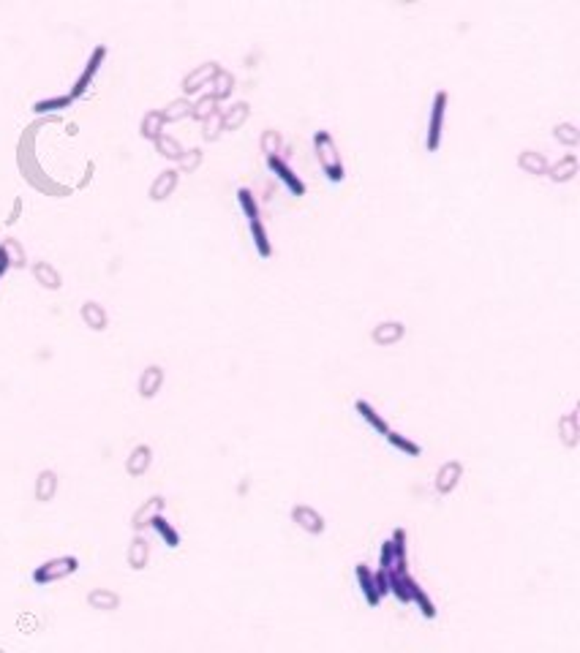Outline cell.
I'll list each match as a JSON object with an SVG mask.
<instances>
[{
    "label": "cell",
    "instance_id": "1",
    "mask_svg": "<svg viewBox=\"0 0 580 653\" xmlns=\"http://www.w3.org/2000/svg\"><path fill=\"white\" fill-rule=\"evenodd\" d=\"M237 202H240V210L243 216L248 218V229H251V237H254V245H256V253L262 259H270L273 256V245H270V234L265 229V220L259 213V205L251 194V188H237Z\"/></svg>",
    "mask_w": 580,
    "mask_h": 653
},
{
    "label": "cell",
    "instance_id": "2",
    "mask_svg": "<svg viewBox=\"0 0 580 653\" xmlns=\"http://www.w3.org/2000/svg\"><path fill=\"white\" fill-rule=\"evenodd\" d=\"M313 152H316V161H319V166H322V172L327 174L330 183H341L346 177L341 152H338L335 139H333L330 131H316L313 134Z\"/></svg>",
    "mask_w": 580,
    "mask_h": 653
},
{
    "label": "cell",
    "instance_id": "3",
    "mask_svg": "<svg viewBox=\"0 0 580 653\" xmlns=\"http://www.w3.org/2000/svg\"><path fill=\"white\" fill-rule=\"evenodd\" d=\"M76 566H79V561H76L74 555H60V558H52V561L41 564V566L33 572V580L41 582V585L63 580V577H69V575L76 572Z\"/></svg>",
    "mask_w": 580,
    "mask_h": 653
},
{
    "label": "cell",
    "instance_id": "4",
    "mask_svg": "<svg viewBox=\"0 0 580 653\" xmlns=\"http://www.w3.org/2000/svg\"><path fill=\"white\" fill-rule=\"evenodd\" d=\"M444 115H447V93L438 90V93L434 95V106H431V117H428V137H425V147H428V152H436L438 145H441Z\"/></svg>",
    "mask_w": 580,
    "mask_h": 653
},
{
    "label": "cell",
    "instance_id": "5",
    "mask_svg": "<svg viewBox=\"0 0 580 653\" xmlns=\"http://www.w3.org/2000/svg\"><path fill=\"white\" fill-rule=\"evenodd\" d=\"M267 169L287 185V191H289L291 196H305V183L294 174V169H291L281 155H270V158H267Z\"/></svg>",
    "mask_w": 580,
    "mask_h": 653
},
{
    "label": "cell",
    "instance_id": "6",
    "mask_svg": "<svg viewBox=\"0 0 580 653\" xmlns=\"http://www.w3.org/2000/svg\"><path fill=\"white\" fill-rule=\"evenodd\" d=\"M104 58H107V47L101 44V47H96V49H93V55H90V60H87V66H85V71L79 73V79L74 82L71 93H69V95H71V101H74V98H79V95L87 90V84L93 82V76H96V73H98V69H101Z\"/></svg>",
    "mask_w": 580,
    "mask_h": 653
},
{
    "label": "cell",
    "instance_id": "7",
    "mask_svg": "<svg viewBox=\"0 0 580 653\" xmlns=\"http://www.w3.org/2000/svg\"><path fill=\"white\" fill-rule=\"evenodd\" d=\"M218 69H221L218 63H202V66H197L194 71L183 79V93H186V98L194 95V93H199L202 87H208V84L213 82V76L218 73Z\"/></svg>",
    "mask_w": 580,
    "mask_h": 653
},
{
    "label": "cell",
    "instance_id": "8",
    "mask_svg": "<svg viewBox=\"0 0 580 653\" xmlns=\"http://www.w3.org/2000/svg\"><path fill=\"white\" fill-rule=\"evenodd\" d=\"M177 183H180V172H177V169H164V172H158V177H155L153 185H150V199H153V202L169 199V196L175 194Z\"/></svg>",
    "mask_w": 580,
    "mask_h": 653
},
{
    "label": "cell",
    "instance_id": "9",
    "mask_svg": "<svg viewBox=\"0 0 580 653\" xmlns=\"http://www.w3.org/2000/svg\"><path fill=\"white\" fill-rule=\"evenodd\" d=\"M548 174H550L553 183H570V180L578 174V155H575V152L561 155L553 166H548Z\"/></svg>",
    "mask_w": 580,
    "mask_h": 653
},
{
    "label": "cell",
    "instance_id": "10",
    "mask_svg": "<svg viewBox=\"0 0 580 653\" xmlns=\"http://www.w3.org/2000/svg\"><path fill=\"white\" fill-rule=\"evenodd\" d=\"M406 335V327L401 321H381L373 327V343L379 346H392Z\"/></svg>",
    "mask_w": 580,
    "mask_h": 653
},
{
    "label": "cell",
    "instance_id": "11",
    "mask_svg": "<svg viewBox=\"0 0 580 653\" xmlns=\"http://www.w3.org/2000/svg\"><path fill=\"white\" fill-rule=\"evenodd\" d=\"M291 517L300 528H305L308 534H322L324 531V517L311 507H294L291 509Z\"/></svg>",
    "mask_w": 580,
    "mask_h": 653
},
{
    "label": "cell",
    "instance_id": "12",
    "mask_svg": "<svg viewBox=\"0 0 580 653\" xmlns=\"http://www.w3.org/2000/svg\"><path fill=\"white\" fill-rule=\"evenodd\" d=\"M79 316H82V321H85L90 330H96V332L107 330V324H109V316H107V310H104L98 302H93V299H87V302L79 308Z\"/></svg>",
    "mask_w": 580,
    "mask_h": 653
},
{
    "label": "cell",
    "instance_id": "13",
    "mask_svg": "<svg viewBox=\"0 0 580 653\" xmlns=\"http://www.w3.org/2000/svg\"><path fill=\"white\" fill-rule=\"evenodd\" d=\"M460 471H463V466H460L458 460L444 463V466L438 468V477H436V490H438L441 496H447L449 490H455V485H458V479H460Z\"/></svg>",
    "mask_w": 580,
    "mask_h": 653
},
{
    "label": "cell",
    "instance_id": "14",
    "mask_svg": "<svg viewBox=\"0 0 580 653\" xmlns=\"http://www.w3.org/2000/svg\"><path fill=\"white\" fill-rule=\"evenodd\" d=\"M248 115H251V106H248L245 101L232 104L226 112H221V126H223V131H237V128L248 120Z\"/></svg>",
    "mask_w": 580,
    "mask_h": 653
},
{
    "label": "cell",
    "instance_id": "15",
    "mask_svg": "<svg viewBox=\"0 0 580 653\" xmlns=\"http://www.w3.org/2000/svg\"><path fill=\"white\" fill-rule=\"evenodd\" d=\"M161 384H164V370L158 365H150V367H145V373L140 376V395L142 398H155Z\"/></svg>",
    "mask_w": 580,
    "mask_h": 653
},
{
    "label": "cell",
    "instance_id": "16",
    "mask_svg": "<svg viewBox=\"0 0 580 653\" xmlns=\"http://www.w3.org/2000/svg\"><path fill=\"white\" fill-rule=\"evenodd\" d=\"M33 275H36V281L44 286V289L55 291L63 286V278H60V273L49 264V262H36L33 264Z\"/></svg>",
    "mask_w": 580,
    "mask_h": 653
},
{
    "label": "cell",
    "instance_id": "17",
    "mask_svg": "<svg viewBox=\"0 0 580 653\" xmlns=\"http://www.w3.org/2000/svg\"><path fill=\"white\" fill-rule=\"evenodd\" d=\"M164 115H161V109H150L145 117H142V123H140V134H142V139H150V142H155L161 134H164Z\"/></svg>",
    "mask_w": 580,
    "mask_h": 653
},
{
    "label": "cell",
    "instance_id": "18",
    "mask_svg": "<svg viewBox=\"0 0 580 653\" xmlns=\"http://www.w3.org/2000/svg\"><path fill=\"white\" fill-rule=\"evenodd\" d=\"M517 166L526 172V174H548V161L542 152H534V150H523L517 155Z\"/></svg>",
    "mask_w": 580,
    "mask_h": 653
},
{
    "label": "cell",
    "instance_id": "19",
    "mask_svg": "<svg viewBox=\"0 0 580 653\" xmlns=\"http://www.w3.org/2000/svg\"><path fill=\"white\" fill-rule=\"evenodd\" d=\"M164 512V499L161 496H153L150 501H145L142 507H140V512L134 514V528L137 531H142L145 525H150L153 523V517H158Z\"/></svg>",
    "mask_w": 580,
    "mask_h": 653
},
{
    "label": "cell",
    "instance_id": "20",
    "mask_svg": "<svg viewBox=\"0 0 580 653\" xmlns=\"http://www.w3.org/2000/svg\"><path fill=\"white\" fill-rule=\"evenodd\" d=\"M208 87H210V95H213L216 101H223V98H229L232 90H234V76L226 71V69H218V73L213 76V82H210Z\"/></svg>",
    "mask_w": 580,
    "mask_h": 653
},
{
    "label": "cell",
    "instance_id": "21",
    "mask_svg": "<svg viewBox=\"0 0 580 653\" xmlns=\"http://www.w3.org/2000/svg\"><path fill=\"white\" fill-rule=\"evenodd\" d=\"M150 460H153V452H150V446H137L134 452H131V457H129V463H126V468H129V474L131 477H142L147 468H150Z\"/></svg>",
    "mask_w": 580,
    "mask_h": 653
},
{
    "label": "cell",
    "instance_id": "22",
    "mask_svg": "<svg viewBox=\"0 0 580 653\" xmlns=\"http://www.w3.org/2000/svg\"><path fill=\"white\" fill-rule=\"evenodd\" d=\"M87 604H90L93 610H118L120 596L112 593V591H107V588H96V591H90Z\"/></svg>",
    "mask_w": 580,
    "mask_h": 653
},
{
    "label": "cell",
    "instance_id": "23",
    "mask_svg": "<svg viewBox=\"0 0 580 653\" xmlns=\"http://www.w3.org/2000/svg\"><path fill=\"white\" fill-rule=\"evenodd\" d=\"M355 575H357V582H360V591L365 593V599H368V604H379V591H376V582H373V575H370V569L368 566H357L355 569Z\"/></svg>",
    "mask_w": 580,
    "mask_h": 653
},
{
    "label": "cell",
    "instance_id": "24",
    "mask_svg": "<svg viewBox=\"0 0 580 653\" xmlns=\"http://www.w3.org/2000/svg\"><path fill=\"white\" fill-rule=\"evenodd\" d=\"M147 558H150V545L142 536H137L129 545V564H131V569H145Z\"/></svg>",
    "mask_w": 580,
    "mask_h": 653
},
{
    "label": "cell",
    "instance_id": "25",
    "mask_svg": "<svg viewBox=\"0 0 580 653\" xmlns=\"http://www.w3.org/2000/svg\"><path fill=\"white\" fill-rule=\"evenodd\" d=\"M355 409H357V414L363 417V420L368 422V425H370V428H373V431H379L381 435L390 433V425H387V422H384V420H381V417H379V414L373 411V406H370V403H365V400H357V403H355Z\"/></svg>",
    "mask_w": 580,
    "mask_h": 653
},
{
    "label": "cell",
    "instance_id": "26",
    "mask_svg": "<svg viewBox=\"0 0 580 653\" xmlns=\"http://www.w3.org/2000/svg\"><path fill=\"white\" fill-rule=\"evenodd\" d=\"M153 145H155V150H158V155H164V158H169V161H180V155L186 152L183 145H180L175 137H169V134H161Z\"/></svg>",
    "mask_w": 580,
    "mask_h": 653
},
{
    "label": "cell",
    "instance_id": "27",
    "mask_svg": "<svg viewBox=\"0 0 580 653\" xmlns=\"http://www.w3.org/2000/svg\"><path fill=\"white\" fill-rule=\"evenodd\" d=\"M164 115V123H177L183 117H191V101L188 98H175L166 109H161Z\"/></svg>",
    "mask_w": 580,
    "mask_h": 653
},
{
    "label": "cell",
    "instance_id": "28",
    "mask_svg": "<svg viewBox=\"0 0 580 653\" xmlns=\"http://www.w3.org/2000/svg\"><path fill=\"white\" fill-rule=\"evenodd\" d=\"M58 490V477L52 471H41L38 479H36V499L38 501H49Z\"/></svg>",
    "mask_w": 580,
    "mask_h": 653
},
{
    "label": "cell",
    "instance_id": "29",
    "mask_svg": "<svg viewBox=\"0 0 580 653\" xmlns=\"http://www.w3.org/2000/svg\"><path fill=\"white\" fill-rule=\"evenodd\" d=\"M213 112H218V101L213 98V95H210V93L199 95V98L191 104V117H194V120H199V123H202V120H208Z\"/></svg>",
    "mask_w": 580,
    "mask_h": 653
},
{
    "label": "cell",
    "instance_id": "30",
    "mask_svg": "<svg viewBox=\"0 0 580 653\" xmlns=\"http://www.w3.org/2000/svg\"><path fill=\"white\" fill-rule=\"evenodd\" d=\"M69 106H71V95H52V98L36 101V104H33V112L44 115V112H58V109H69Z\"/></svg>",
    "mask_w": 580,
    "mask_h": 653
},
{
    "label": "cell",
    "instance_id": "31",
    "mask_svg": "<svg viewBox=\"0 0 580 653\" xmlns=\"http://www.w3.org/2000/svg\"><path fill=\"white\" fill-rule=\"evenodd\" d=\"M150 525H153V528L161 534V539H164L169 547H177V545H180V534H177V531H175V528H172V525L164 520V514L153 517V523H150Z\"/></svg>",
    "mask_w": 580,
    "mask_h": 653
},
{
    "label": "cell",
    "instance_id": "32",
    "mask_svg": "<svg viewBox=\"0 0 580 653\" xmlns=\"http://www.w3.org/2000/svg\"><path fill=\"white\" fill-rule=\"evenodd\" d=\"M259 145H262V152L270 158V155H278V152H281L284 139H281V134H278L276 128H267V131H262V139H259Z\"/></svg>",
    "mask_w": 580,
    "mask_h": 653
},
{
    "label": "cell",
    "instance_id": "33",
    "mask_svg": "<svg viewBox=\"0 0 580 653\" xmlns=\"http://www.w3.org/2000/svg\"><path fill=\"white\" fill-rule=\"evenodd\" d=\"M553 137H556V142H561V145H567V147H575L580 142V131L572 123H559V126L553 128Z\"/></svg>",
    "mask_w": 580,
    "mask_h": 653
},
{
    "label": "cell",
    "instance_id": "34",
    "mask_svg": "<svg viewBox=\"0 0 580 653\" xmlns=\"http://www.w3.org/2000/svg\"><path fill=\"white\" fill-rule=\"evenodd\" d=\"M0 245H3V251H5V256H8V262H11V267H25V264H27V259H25V251H22V245H19L14 237L3 240Z\"/></svg>",
    "mask_w": 580,
    "mask_h": 653
},
{
    "label": "cell",
    "instance_id": "35",
    "mask_svg": "<svg viewBox=\"0 0 580 653\" xmlns=\"http://www.w3.org/2000/svg\"><path fill=\"white\" fill-rule=\"evenodd\" d=\"M199 163H202V150L199 147H194V150H186L183 155H180V161H177V172H197L199 169Z\"/></svg>",
    "mask_w": 580,
    "mask_h": 653
},
{
    "label": "cell",
    "instance_id": "36",
    "mask_svg": "<svg viewBox=\"0 0 580 653\" xmlns=\"http://www.w3.org/2000/svg\"><path fill=\"white\" fill-rule=\"evenodd\" d=\"M387 441L395 446V449H401V452H406V455H412V457H417L423 449H420V444H414V441H409V438H403L401 433H387Z\"/></svg>",
    "mask_w": 580,
    "mask_h": 653
},
{
    "label": "cell",
    "instance_id": "37",
    "mask_svg": "<svg viewBox=\"0 0 580 653\" xmlns=\"http://www.w3.org/2000/svg\"><path fill=\"white\" fill-rule=\"evenodd\" d=\"M221 131H223V126H221V112H213L208 120H202V137H205L208 142H216L218 137H221Z\"/></svg>",
    "mask_w": 580,
    "mask_h": 653
},
{
    "label": "cell",
    "instance_id": "38",
    "mask_svg": "<svg viewBox=\"0 0 580 653\" xmlns=\"http://www.w3.org/2000/svg\"><path fill=\"white\" fill-rule=\"evenodd\" d=\"M8 267H11V262H8V256H5V251H3V245H0V278L8 273Z\"/></svg>",
    "mask_w": 580,
    "mask_h": 653
}]
</instances>
